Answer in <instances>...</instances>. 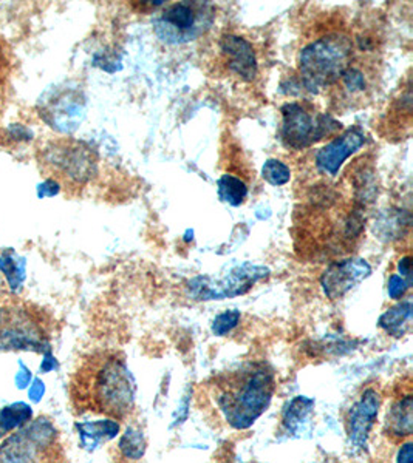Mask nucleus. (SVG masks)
<instances>
[{
	"mask_svg": "<svg viewBox=\"0 0 413 463\" xmlns=\"http://www.w3.org/2000/svg\"><path fill=\"white\" fill-rule=\"evenodd\" d=\"M296 248L312 259H331L353 250L364 233V207L351 204L330 187L314 192L294 218Z\"/></svg>",
	"mask_w": 413,
	"mask_h": 463,
	"instance_id": "f257e3e1",
	"label": "nucleus"
},
{
	"mask_svg": "<svg viewBox=\"0 0 413 463\" xmlns=\"http://www.w3.org/2000/svg\"><path fill=\"white\" fill-rule=\"evenodd\" d=\"M70 392L76 410L117 420L133 410L135 380L118 354H98L76 371Z\"/></svg>",
	"mask_w": 413,
	"mask_h": 463,
	"instance_id": "f03ea898",
	"label": "nucleus"
},
{
	"mask_svg": "<svg viewBox=\"0 0 413 463\" xmlns=\"http://www.w3.org/2000/svg\"><path fill=\"white\" fill-rule=\"evenodd\" d=\"M274 391V371L270 364H246L218 384V410L229 427L245 431L255 427L270 408Z\"/></svg>",
	"mask_w": 413,
	"mask_h": 463,
	"instance_id": "7ed1b4c3",
	"label": "nucleus"
},
{
	"mask_svg": "<svg viewBox=\"0 0 413 463\" xmlns=\"http://www.w3.org/2000/svg\"><path fill=\"white\" fill-rule=\"evenodd\" d=\"M0 353L52 354L50 320L36 306L0 292Z\"/></svg>",
	"mask_w": 413,
	"mask_h": 463,
	"instance_id": "20e7f679",
	"label": "nucleus"
},
{
	"mask_svg": "<svg viewBox=\"0 0 413 463\" xmlns=\"http://www.w3.org/2000/svg\"><path fill=\"white\" fill-rule=\"evenodd\" d=\"M355 54L349 33L331 30L308 43L299 53V70L308 91L331 89Z\"/></svg>",
	"mask_w": 413,
	"mask_h": 463,
	"instance_id": "39448f33",
	"label": "nucleus"
},
{
	"mask_svg": "<svg viewBox=\"0 0 413 463\" xmlns=\"http://www.w3.org/2000/svg\"><path fill=\"white\" fill-rule=\"evenodd\" d=\"M37 161L48 178L61 187L82 189L96 178L100 169V155L91 144L80 139L48 141L37 153Z\"/></svg>",
	"mask_w": 413,
	"mask_h": 463,
	"instance_id": "423d86ee",
	"label": "nucleus"
},
{
	"mask_svg": "<svg viewBox=\"0 0 413 463\" xmlns=\"http://www.w3.org/2000/svg\"><path fill=\"white\" fill-rule=\"evenodd\" d=\"M0 463H64L58 428L37 417L0 442Z\"/></svg>",
	"mask_w": 413,
	"mask_h": 463,
	"instance_id": "0eeeda50",
	"label": "nucleus"
},
{
	"mask_svg": "<svg viewBox=\"0 0 413 463\" xmlns=\"http://www.w3.org/2000/svg\"><path fill=\"white\" fill-rule=\"evenodd\" d=\"M381 84V63L375 54H353L340 80L330 89L334 111L356 110L366 107Z\"/></svg>",
	"mask_w": 413,
	"mask_h": 463,
	"instance_id": "6e6552de",
	"label": "nucleus"
},
{
	"mask_svg": "<svg viewBox=\"0 0 413 463\" xmlns=\"http://www.w3.org/2000/svg\"><path fill=\"white\" fill-rule=\"evenodd\" d=\"M216 5L209 2H175L152 21L155 34L166 45L194 43L211 30Z\"/></svg>",
	"mask_w": 413,
	"mask_h": 463,
	"instance_id": "1a4fd4ad",
	"label": "nucleus"
},
{
	"mask_svg": "<svg viewBox=\"0 0 413 463\" xmlns=\"http://www.w3.org/2000/svg\"><path fill=\"white\" fill-rule=\"evenodd\" d=\"M37 115L54 132H76L87 115V95L74 80H64L43 90L36 102Z\"/></svg>",
	"mask_w": 413,
	"mask_h": 463,
	"instance_id": "9d476101",
	"label": "nucleus"
},
{
	"mask_svg": "<svg viewBox=\"0 0 413 463\" xmlns=\"http://www.w3.org/2000/svg\"><path fill=\"white\" fill-rule=\"evenodd\" d=\"M281 139L293 150H303L312 144L338 135L342 124L316 110L312 104L288 102L282 106Z\"/></svg>",
	"mask_w": 413,
	"mask_h": 463,
	"instance_id": "9b49d317",
	"label": "nucleus"
},
{
	"mask_svg": "<svg viewBox=\"0 0 413 463\" xmlns=\"http://www.w3.org/2000/svg\"><path fill=\"white\" fill-rule=\"evenodd\" d=\"M270 275V269L255 264H244L233 269L222 279L196 277L186 283L185 290L189 298L196 301L223 300L246 294L259 281Z\"/></svg>",
	"mask_w": 413,
	"mask_h": 463,
	"instance_id": "f8f14e48",
	"label": "nucleus"
},
{
	"mask_svg": "<svg viewBox=\"0 0 413 463\" xmlns=\"http://www.w3.org/2000/svg\"><path fill=\"white\" fill-rule=\"evenodd\" d=\"M218 69L244 82H253L259 74V59L253 43L234 33H225L217 41Z\"/></svg>",
	"mask_w": 413,
	"mask_h": 463,
	"instance_id": "ddd939ff",
	"label": "nucleus"
},
{
	"mask_svg": "<svg viewBox=\"0 0 413 463\" xmlns=\"http://www.w3.org/2000/svg\"><path fill=\"white\" fill-rule=\"evenodd\" d=\"M371 266L360 257L345 259L330 264L321 277L323 292L330 300H340L355 286L370 277Z\"/></svg>",
	"mask_w": 413,
	"mask_h": 463,
	"instance_id": "4468645a",
	"label": "nucleus"
},
{
	"mask_svg": "<svg viewBox=\"0 0 413 463\" xmlns=\"http://www.w3.org/2000/svg\"><path fill=\"white\" fill-rule=\"evenodd\" d=\"M366 144V133L362 132L360 127H350L344 133H341L340 137H334L331 143L323 146L318 153H316V169L319 174L325 176H336L340 174L342 164L347 159L360 152V148Z\"/></svg>",
	"mask_w": 413,
	"mask_h": 463,
	"instance_id": "2eb2a0df",
	"label": "nucleus"
},
{
	"mask_svg": "<svg viewBox=\"0 0 413 463\" xmlns=\"http://www.w3.org/2000/svg\"><path fill=\"white\" fill-rule=\"evenodd\" d=\"M381 395L375 388H367L349 414V442L356 449H366L369 436L377 423Z\"/></svg>",
	"mask_w": 413,
	"mask_h": 463,
	"instance_id": "dca6fc26",
	"label": "nucleus"
},
{
	"mask_svg": "<svg viewBox=\"0 0 413 463\" xmlns=\"http://www.w3.org/2000/svg\"><path fill=\"white\" fill-rule=\"evenodd\" d=\"M314 411V401L305 395H297L286 403L282 411V428L290 436L301 437L305 434Z\"/></svg>",
	"mask_w": 413,
	"mask_h": 463,
	"instance_id": "f3484780",
	"label": "nucleus"
},
{
	"mask_svg": "<svg viewBox=\"0 0 413 463\" xmlns=\"http://www.w3.org/2000/svg\"><path fill=\"white\" fill-rule=\"evenodd\" d=\"M76 430L80 434L81 447L87 451H95L102 443L113 440L121 431L120 421L115 419H102V420L84 421L76 423Z\"/></svg>",
	"mask_w": 413,
	"mask_h": 463,
	"instance_id": "a211bd4d",
	"label": "nucleus"
},
{
	"mask_svg": "<svg viewBox=\"0 0 413 463\" xmlns=\"http://www.w3.org/2000/svg\"><path fill=\"white\" fill-rule=\"evenodd\" d=\"M386 431L393 439H404L413 432V397L406 394L393 402L387 411Z\"/></svg>",
	"mask_w": 413,
	"mask_h": 463,
	"instance_id": "6ab92c4d",
	"label": "nucleus"
},
{
	"mask_svg": "<svg viewBox=\"0 0 413 463\" xmlns=\"http://www.w3.org/2000/svg\"><path fill=\"white\" fill-rule=\"evenodd\" d=\"M0 272L5 277L10 294H19L27 279V259L13 249H6L0 253Z\"/></svg>",
	"mask_w": 413,
	"mask_h": 463,
	"instance_id": "aec40b11",
	"label": "nucleus"
},
{
	"mask_svg": "<svg viewBox=\"0 0 413 463\" xmlns=\"http://www.w3.org/2000/svg\"><path fill=\"white\" fill-rule=\"evenodd\" d=\"M378 326L395 338L406 335L412 326V301H401L384 312L378 320Z\"/></svg>",
	"mask_w": 413,
	"mask_h": 463,
	"instance_id": "412c9836",
	"label": "nucleus"
},
{
	"mask_svg": "<svg viewBox=\"0 0 413 463\" xmlns=\"http://www.w3.org/2000/svg\"><path fill=\"white\" fill-rule=\"evenodd\" d=\"M32 419V408L24 402H16L13 405L5 406L4 410H0V439L25 427Z\"/></svg>",
	"mask_w": 413,
	"mask_h": 463,
	"instance_id": "4be33fe9",
	"label": "nucleus"
},
{
	"mask_svg": "<svg viewBox=\"0 0 413 463\" xmlns=\"http://www.w3.org/2000/svg\"><path fill=\"white\" fill-rule=\"evenodd\" d=\"M218 196L223 203L239 207L248 196V185L233 175H223L217 181Z\"/></svg>",
	"mask_w": 413,
	"mask_h": 463,
	"instance_id": "5701e85b",
	"label": "nucleus"
},
{
	"mask_svg": "<svg viewBox=\"0 0 413 463\" xmlns=\"http://www.w3.org/2000/svg\"><path fill=\"white\" fill-rule=\"evenodd\" d=\"M120 453L128 460H139L146 453V439L139 428L129 427L118 443Z\"/></svg>",
	"mask_w": 413,
	"mask_h": 463,
	"instance_id": "b1692460",
	"label": "nucleus"
},
{
	"mask_svg": "<svg viewBox=\"0 0 413 463\" xmlns=\"http://www.w3.org/2000/svg\"><path fill=\"white\" fill-rule=\"evenodd\" d=\"M262 176L271 185H283L292 179V170H290V167L285 163H282L279 159H268L264 164Z\"/></svg>",
	"mask_w": 413,
	"mask_h": 463,
	"instance_id": "393cba45",
	"label": "nucleus"
},
{
	"mask_svg": "<svg viewBox=\"0 0 413 463\" xmlns=\"http://www.w3.org/2000/svg\"><path fill=\"white\" fill-rule=\"evenodd\" d=\"M239 323V311L234 309V311L222 312V314H218V316L216 317V320L212 321V332H214L216 335H218V337H222V335H226L228 332L235 329Z\"/></svg>",
	"mask_w": 413,
	"mask_h": 463,
	"instance_id": "a878e982",
	"label": "nucleus"
},
{
	"mask_svg": "<svg viewBox=\"0 0 413 463\" xmlns=\"http://www.w3.org/2000/svg\"><path fill=\"white\" fill-rule=\"evenodd\" d=\"M408 286H410V281L403 279V277H399V275H392L390 279H389V286H387L389 297H390L392 300H401L404 295H406V292H408Z\"/></svg>",
	"mask_w": 413,
	"mask_h": 463,
	"instance_id": "bb28decb",
	"label": "nucleus"
},
{
	"mask_svg": "<svg viewBox=\"0 0 413 463\" xmlns=\"http://www.w3.org/2000/svg\"><path fill=\"white\" fill-rule=\"evenodd\" d=\"M61 184L54 179L47 178L41 184L37 185V196L39 198H48V196H56L61 192Z\"/></svg>",
	"mask_w": 413,
	"mask_h": 463,
	"instance_id": "cd10ccee",
	"label": "nucleus"
},
{
	"mask_svg": "<svg viewBox=\"0 0 413 463\" xmlns=\"http://www.w3.org/2000/svg\"><path fill=\"white\" fill-rule=\"evenodd\" d=\"M395 463H413V445L412 442H406L401 445L398 451L397 462Z\"/></svg>",
	"mask_w": 413,
	"mask_h": 463,
	"instance_id": "c85d7f7f",
	"label": "nucleus"
},
{
	"mask_svg": "<svg viewBox=\"0 0 413 463\" xmlns=\"http://www.w3.org/2000/svg\"><path fill=\"white\" fill-rule=\"evenodd\" d=\"M412 264V259L410 257H404V259H401V261H399V266H398V270H399V277H403V279H408V281H410V279H412V272H410V266Z\"/></svg>",
	"mask_w": 413,
	"mask_h": 463,
	"instance_id": "c756f323",
	"label": "nucleus"
},
{
	"mask_svg": "<svg viewBox=\"0 0 413 463\" xmlns=\"http://www.w3.org/2000/svg\"><path fill=\"white\" fill-rule=\"evenodd\" d=\"M187 412H189V395H186L185 399L181 401L180 408L175 412V423H177V421L181 423V421L186 420Z\"/></svg>",
	"mask_w": 413,
	"mask_h": 463,
	"instance_id": "7c9ffc66",
	"label": "nucleus"
}]
</instances>
